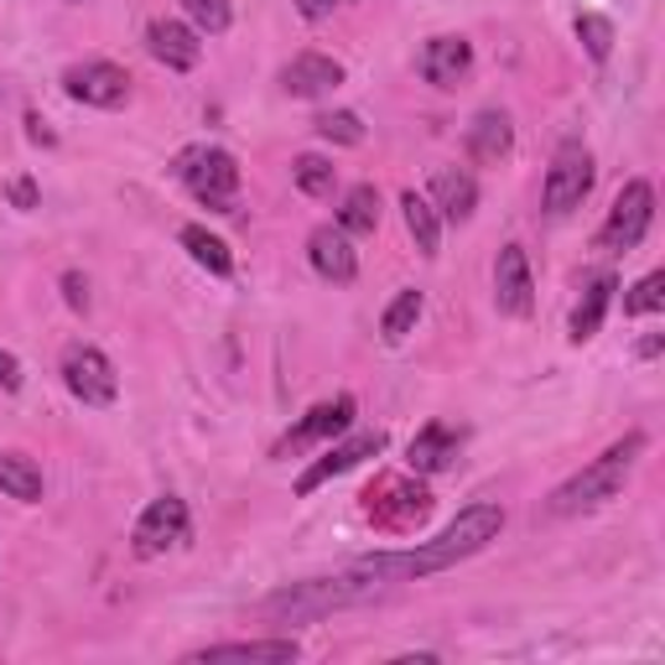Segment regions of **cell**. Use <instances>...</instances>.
<instances>
[{
    "label": "cell",
    "instance_id": "cell-1",
    "mask_svg": "<svg viewBox=\"0 0 665 665\" xmlns=\"http://www.w3.org/2000/svg\"><path fill=\"white\" fill-rule=\"evenodd\" d=\"M499 530H505V510L499 505H468L437 541H427V547H416V551H391V557L354 562V572H364V578H375V582L432 578V572H447L453 562H463V557L484 551L489 541H499Z\"/></svg>",
    "mask_w": 665,
    "mask_h": 665
},
{
    "label": "cell",
    "instance_id": "cell-2",
    "mask_svg": "<svg viewBox=\"0 0 665 665\" xmlns=\"http://www.w3.org/2000/svg\"><path fill=\"white\" fill-rule=\"evenodd\" d=\"M385 582L364 578V572H349V578H312V582H291L281 593H271L260 603V614L287 619V624H308V619H323L333 609H349V603H370Z\"/></svg>",
    "mask_w": 665,
    "mask_h": 665
},
{
    "label": "cell",
    "instance_id": "cell-3",
    "mask_svg": "<svg viewBox=\"0 0 665 665\" xmlns=\"http://www.w3.org/2000/svg\"><path fill=\"white\" fill-rule=\"evenodd\" d=\"M640 453H645V432H630L624 443H614L603 458L588 463L578 478H567L562 489L551 495V515H582V510H593V505H603V499H614Z\"/></svg>",
    "mask_w": 665,
    "mask_h": 665
},
{
    "label": "cell",
    "instance_id": "cell-4",
    "mask_svg": "<svg viewBox=\"0 0 665 665\" xmlns=\"http://www.w3.org/2000/svg\"><path fill=\"white\" fill-rule=\"evenodd\" d=\"M177 177L193 188V198H204L214 214H229L239 193V162L219 146H193V152L177 156Z\"/></svg>",
    "mask_w": 665,
    "mask_h": 665
},
{
    "label": "cell",
    "instance_id": "cell-5",
    "mask_svg": "<svg viewBox=\"0 0 665 665\" xmlns=\"http://www.w3.org/2000/svg\"><path fill=\"white\" fill-rule=\"evenodd\" d=\"M650 219H655V188L634 177V183H624L614 208H609V224H603V235H598V250H634V245L645 239Z\"/></svg>",
    "mask_w": 665,
    "mask_h": 665
},
{
    "label": "cell",
    "instance_id": "cell-6",
    "mask_svg": "<svg viewBox=\"0 0 665 665\" xmlns=\"http://www.w3.org/2000/svg\"><path fill=\"white\" fill-rule=\"evenodd\" d=\"M588 193H593V156L582 152L578 141H567L562 152H557V162H551V172H547L541 204H547V214H572Z\"/></svg>",
    "mask_w": 665,
    "mask_h": 665
},
{
    "label": "cell",
    "instance_id": "cell-7",
    "mask_svg": "<svg viewBox=\"0 0 665 665\" xmlns=\"http://www.w3.org/2000/svg\"><path fill=\"white\" fill-rule=\"evenodd\" d=\"M63 380H69V391L79 395L84 406H110L120 395L115 364H110L100 349H89V343H69V349H63Z\"/></svg>",
    "mask_w": 665,
    "mask_h": 665
},
{
    "label": "cell",
    "instance_id": "cell-8",
    "mask_svg": "<svg viewBox=\"0 0 665 665\" xmlns=\"http://www.w3.org/2000/svg\"><path fill=\"white\" fill-rule=\"evenodd\" d=\"M177 541H188V505H183L177 495L152 499L146 515L136 520V530H131L136 557H162V551H172Z\"/></svg>",
    "mask_w": 665,
    "mask_h": 665
},
{
    "label": "cell",
    "instance_id": "cell-9",
    "mask_svg": "<svg viewBox=\"0 0 665 665\" xmlns=\"http://www.w3.org/2000/svg\"><path fill=\"white\" fill-rule=\"evenodd\" d=\"M63 89H69L79 104H94V110H115V104L131 100V79H125V69L104 63V58H94V63H73V69L63 73Z\"/></svg>",
    "mask_w": 665,
    "mask_h": 665
},
{
    "label": "cell",
    "instance_id": "cell-10",
    "mask_svg": "<svg viewBox=\"0 0 665 665\" xmlns=\"http://www.w3.org/2000/svg\"><path fill=\"white\" fill-rule=\"evenodd\" d=\"M427 510H432V495L422 484L385 478L380 489H370V515H375V526H385V530H411Z\"/></svg>",
    "mask_w": 665,
    "mask_h": 665
},
{
    "label": "cell",
    "instance_id": "cell-11",
    "mask_svg": "<svg viewBox=\"0 0 665 665\" xmlns=\"http://www.w3.org/2000/svg\"><path fill=\"white\" fill-rule=\"evenodd\" d=\"M380 447H385V432H354V437H343L328 458H318L308 468V474L297 478V495H312V489H323L328 478H339V474H349V468H359L364 458H375Z\"/></svg>",
    "mask_w": 665,
    "mask_h": 665
},
{
    "label": "cell",
    "instance_id": "cell-12",
    "mask_svg": "<svg viewBox=\"0 0 665 665\" xmlns=\"http://www.w3.org/2000/svg\"><path fill=\"white\" fill-rule=\"evenodd\" d=\"M530 260L520 245H505L495 260V302L499 312H510V318H526L530 312Z\"/></svg>",
    "mask_w": 665,
    "mask_h": 665
},
{
    "label": "cell",
    "instance_id": "cell-13",
    "mask_svg": "<svg viewBox=\"0 0 665 665\" xmlns=\"http://www.w3.org/2000/svg\"><path fill=\"white\" fill-rule=\"evenodd\" d=\"M281 84H287V94H297V100H323V94H333V89L343 84V63H333L323 52H302V58L287 63Z\"/></svg>",
    "mask_w": 665,
    "mask_h": 665
},
{
    "label": "cell",
    "instance_id": "cell-14",
    "mask_svg": "<svg viewBox=\"0 0 665 665\" xmlns=\"http://www.w3.org/2000/svg\"><path fill=\"white\" fill-rule=\"evenodd\" d=\"M146 48H152V58H156V63H167L172 73L198 69V58H204V42H198V32H193V27H183V21H152Z\"/></svg>",
    "mask_w": 665,
    "mask_h": 665
},
{
    "label": "cell",
    "instance_id": "cell-15",
    "mask_svg": "<svg viewBox=\"0 0 665 665\" xmlns=\"http://www.w3.org/2000/svg\"><path fill=\"white\" fill-rule=\"evenodd\" d=\"M416 69H422L427 84L453 89L463 73L474 69V48H468L463 37H432L427 48H422V58H416Z\"/></svg>",
    "mask_w": 665,
    "mask_h": 665
},
{
    "label": "cell",
    "instance_id": "cell-16",
    "mask_svg": "<svg viewBox=\"0 0 665 665\" xmlns=\"http://www.w3.org/2000/svg\"><path fill=\"white\" fill-rule=\"evenodd\" d=\"M308 256H312V271L323 276V281H339V287L354 281V271H359L354 245H349V235L333 229V224H323V229L308 239Z\"/></svg>",
    "mask_w": 665,
    "mask_h": 665
},
{
    "label": "cell",
    "instance_id": "cell-17",
    "mask_svg": "<svg viewBox=\"0 0 665 665\" xmlns=\"http://www.w3.org/2000/svg\"><path fill=\"white\" fill-rule=\"evenodd\" d=\"M432 208H437L447 224H468L474 219V208H478V183L468 177V172L443 167L437 177H432Z\"/></svg>",
    "mask_w": 665,
    "mask_h": 665
},
{
    "label": "cell",
    "instance_id": "cell-18",
    "mask_svg": "<svg viewBox=\"0 0 665 665\" xmlns=\"http://www.w3.org/2000/svg\"><path fill=\"white\" fill-rule=\"evenodd\" d=\"M349 427H354V395H339V401H328V406L312 411L308 422H302V427L281 443V453L308 447V443H328V437H339V432H349Z\"/></svg>",
    "mask_w": 665,
    "mask_h": 665
},
{
    "label": "cell",
    "instance_id": "cell-19",
    "mask_svg": "<svg viewBox=\"0 0 665 665\" xmlns=\"http://www.w3.org/2000/svg\"><path fill=\"white\" fill-rule=\"evenodd\" d=\"M453 458H458V437H453L443 422H427V427L411 437V468H422V474H443Z\"/></svg>",
    "mask_w": 665,
    "mask_h": 665
},
{
    "label": "cell",
    "instance_id": "cell-20",
    "mask_svg": "<svg viewBox=\"0 0 665 665\" xmlns=\"http://www.w3.org/2000/svg\"><path fill=\"white\" fill-rule=\"evenodd\" d=\"M510 146H515V131L499 110H484V115L468 125V152H474L478 162H499V156H510Z\"/></svg>",
    "mask_w": 665,
    "mask_h": 665
},
{
    "label": "cell",
    "instance_id": "cell-21",
    "mask_svg": "<svg viewBox=\"0 0 665 665\" xmlns=\"http://www.w3.org/2000/svg\"><path fill=\"white\" fill-rule=\"evenodd\" d=\"M401 208H406V229H411V239H416V250L432 260L437 256V245H443V219H437L432 198H422V193H401Z\"/></svg>",
    "mask_w": 665,
    "mask_h": 665
},
{
    "label": "cell",
    "instance_id": "cell-22",
    "mask_svg": "<svg viewBox=\"0 0 665 665\" xmlns=\"http://www.w3.org/2000/svg\"><path fill=\"white\" fill-rule=\"evenodd\" d=\"M0 489L21 505H37L42 499V468L27 453H0Z\"/></svg>",
    "mask_w": 665,
    "mask_h": 665
},
{
    "label": "cell",
    "instance_id": "cell-23",
    "mask_svg": "<svg viewBox=\"0 0 665 665\" xmlns=\"http://www.w3.org/2000/svg\"><path fill=\"white\" fill-rule=\"evenodd\" d=\"M609 302H614V276H598L593 287L582 291L578 312H572V343H588L603 328V312H609Z\"/></svg>",
    "mask_w": 665,
    "mask_h": 665
},
{
    "label": "cell",
    "instance_id": "cell-24",
    "mask_svg": "<svg viewBox=\"0 0 665 665\" xmlns=\"http://www.w3.org/2000/svg\"><path fill=\"white\" fill-rule=\"evenodd\" d=\"M193 661H297L291 640H245V645H208Z\"/></svg>",
    "mask_w": 665,
    "mask_h": 665
},
{
    "label": "cell",
    "instance_id": "cell-25",
    "mask_svg": "<svg viewBox=\"0 0 665 665\" xmlns=\"http://www.w3.org/2000/svg\"><path fill=\"white\" fill-rule=\"evenodd\" d=\"M183 245H188V256L204 266V271H214V276H229L235 271V256H229V245H224L219 235H208L204 224H188L183 229Z\"/></svg>",
    "mask_w": 665,
    "mask_h": 665
},
{
    "label": "cell",
    "instance_id": "cell-26",
    "mask_svg": "<svg viewBox=\"0 0 665 665\" xmlns=\"http://www.w3.org/2000/svg\"><path fill=\"white\" fill-rule=\"evenodd\" d=\"M380 224V193L370 183H359L349 198H343V214H339V229L343 235H375Z\"/></svg>",
    "mask_w": 665,
    "mask_h": 665
},
{
    "label": "cell",
    "instance_id": "cell-27",
    "mask_svg": "<svg viewBox=\"0 0 665 665\" xmlns=\"http://www.w3.org/2000/svg\"><path fill=\"white\" fill-rule=\"evenodd\" d=\"M416 318H422V291H401L391 308H385V318H380V333H385V343H401L416 328Z\"/></svg>",
    "mask_w": 665,
    "mask_h": 665
},
{
    "label": "cell",
    "instance_id": "cell-28",
    "mask_svg": "<svg viewBox=\"0 0 665 665\" xmlns=\"http://www.w3.org/2000/svg\"><path fill=\"white\" fill-rule=\"evenodd\" d=\"M318 136L333 146H364V120L354 110H333V115H318Z\"/></svg>",
    "mask_w": 665,
    "mask_h": 665
},
{
    "label": "cell",
    "instance_id": "cell-29",
    "mask_svg": "<svg viewBox=\"0 0 665 665\" xmlns=\"http://www.w3.org/2000/svg\"><path fill=\"white\" fill-rule=\"evenodd\" d=\"M291 177H297V188L308 198H328L333 193V162H323V156H297Z\"/></svg>",
    "mask_w": 665,
    "mask_h": 665
},
{
    "label": "cell",
    "instance_id": "cell-30",
    "mask_svg": "<svg viewBox=\"0 0 665 665\" xmlns=\"http://www.w3.org/2000/svg\"><path fill=\"white\" fill-rule=\"evenodd\" d=\"M578 37H582V48H588V58H593V63H603V58L614 52V21H609V17L582 11V17H578Z\"/></svg>",
    "mask_w": 665,
    "mask_h": 665
},
{
    "label": "cell",
    "instance_id": "cell-31",
    "mask_svg": "<svg viewBox=\"0 0 665 665\" xmlns=\"http://www.w3.org/2000/svg\"><path fill=\"white\" fill-rule=\"evenodd\" d=\"M183 11L193 17V27L208 37L229 32V21H235V11H229V0H183Z\"/></svg>",
    "mask_w": 665,
    "mask_h": 665
},
{
    "label": "cell",
    "instance_id": "cell-32",
    "mask_svg": "<svg viewBox=\"0 0 665 665\" xmlns=\"http://www.w3.org/2000/svg\"><path fill=\"white\" fill-rule=\"evenodd\" d=\"M665 308V276L661 271H650L640 287L624 297V312H661Z\"/></svg>",
    "mask_w": 665,
    "mask_h": 665
},
{
    "label": "cell",
    "instance_id": "cell-33",
    "mask_svg": "<svg viewBox=\"0 0 665 665\" xmlns=\"http://www.w3.org/2000/svg\"><path fill=\"white\" fill-rule=\"evenodd\" d=\"M6 198H11V208H21V214H32V208L42 204L32 177H11V183H6Z\"/></svg>",
    "mask_w": 665,
    "mask_h": 665
},
{
    "label": "cell",
    "instance_id": "cell-34",
    "mask_svg": "<svg viewBox=\"0 0 665 665\" xmlns=\"http://www.w3.org/2000/svg\"><path fill=\"white\" fill-rule=\"evenodd\" d=\"M63 297H69V308H73V312H84V308H89V287H84V276H79V271L63 276Z\"/></svg>",
    "mask_w": 665,
    "mask_h": 665
},
{
    "label": "cell",
    "instance_id": "cell-35",
    "mask_svg": "<svg viewBox=\"0 0 665 665\" xmlns=\"http://www.w3.org/2000/svg\"><path fill=\"white\" fill-rule=\"evenodd\" d=\"M0 391H21V364L6 349H0Z\"/></svg>",
    "mask_w": 665,
    "mask_h": 665
},
{
    "label": "cell",
    "instance_id": "cell-36",
    "mask_svg": "<svg viewBox=\"0 0 665 665\" xmlns=\"http://www.w3.org/2000/svg\"><path fill=\"white\" fill-rule=\"evenodd\" d=\"M297 11H302L308 21H323L328 11H333V0H297Z\"/></svg>",
    "mask_w": 665,
    "mask_h": 665
},
{
    "label": "cell",
    "instance_id": "cell-37",
    "mask_svg": "<svg viewBox=\"0 0 665 665\" xmlns=\"http://www.w3.org/2000/svg\"><path fill=\"white\" fill-rule=\"evenodd\" d=\"M27 136H32L37 146H52V131H48V125H42L37 115H27Z\"/></svg>",
    "mask_w": 665,
    "mask_h": 665
}]
</instances>
